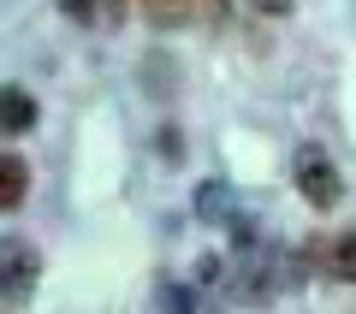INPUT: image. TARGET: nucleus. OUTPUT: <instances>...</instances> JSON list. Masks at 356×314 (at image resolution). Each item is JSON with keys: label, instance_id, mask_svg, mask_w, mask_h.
I'll list each match as a JSON object with an SVG mask.
<instances>
[{"label": "nucleus", "instance_id": "nucleus-1", "mask_svg": "<svg viewBox=\"0 0 356 314\" xmlns=\"http://www.w3.org/2000/svg\"><path fill=\"white\" fill-rule=\"evenodd\" d=\"M291 178H297V190H303V201L321 208V214L344 201V178H339V166H332V154L321 149V142H303V149H297Z\"/></svg>", "mask_w": 356, "mask_h": 314}, {"label": "nucleus", "instance_id": "nucleus-2", "mask_svg": "<svg viewBox=\"0 0 356 314\" xmlns=\"http://www.w3.org/2000/svg\"><path fill=\"white\" fill-rule=\"evenodd\" d=\"M0 267H6V302H24L30 290H36V273H42V261H36V243H24V238H6V255H0Z\"/></svg>", "mask_w": 356, "mask_h": 314}, {"label": "nucleus", "instance_id": "nucleus-3", "mask_svg": "<svg viewBox=\"0 0 356 314\" xmlns=\"http://www.w3.org/2000/svg\"><path fill=\"white\" fill-rule=\"evenodd\" d=\"M309 255H315V267L327 279H339V285H356V231H332V238L309 243Z\"/></svg>", "mask_w": 356, "mask_h": 314}, {"label": "nucleus", "instance_id": "nucleus-4", "mask_svg": "<svg viewBox=\"0 0 356 314\" xmlns=\"http://www.w3.org/2000/svg\"><path fill=\"white\" fill-rule=\"evenodd\" d=\"M24 196H30V160H24L18 149H6V154H0V208L18 214Z\"/></svg>", "mask_w": 356, "mask_h": 314}, {"label": "nucleus", "instance_id": "nucleus-5", "mask_svg": "<svg viewBox=\"0 0 356 314\" xmlns=\"http://www.w3.org/2000/svg\"><path fill=\"white\" fill-rule=\"evenodd\" d=\"M0 125H6V137H24V131L36 125V95H30L24 83H6V119H0Z\"/></svg>", "mask_w": 356, "mask_h": 314}, {"label": "nucleus", "instance_id": "nucleus-6", "mask_svg": "<svg viewBox=\"0 0 356 314\" xmlns=\"http://www.w3.org/2000/svg\"><path fill=\"white\" fill-rule=\"evenodd\" d=\"M291 6H297V0H255V13H267V18H285Z\"/></svg>", "mask_w": 356, "mask_h": 314}]
</instances>
